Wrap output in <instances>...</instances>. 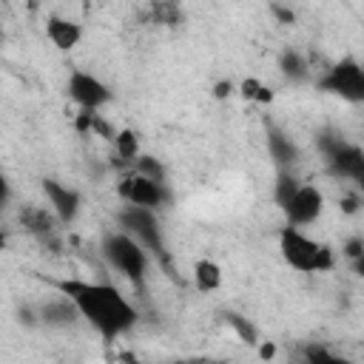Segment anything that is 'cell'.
<instances>
[{"label":"cell","instance_id":"1","mask_svg":"<svg viewBox=\"0 0 364 364\" xmlns=\"http://www.w3.org/2000/svg\"><path fill=\"white\" fill-rule=\"evenodd\" d=\"M57 290L65 293L80 316L102 336V338H117L128 333L136 324V307L128 301V296L108 284V282H88V279H60Z\"/></svg>","mask_w":364,"mask_h":364},{"label":"cell","instance_id":"2","mask_svg":"<svg viewBox=\"0 0 364 364\" xmlns=\"http://www.w3.org/2000/svg\"><path fill=\"white\" fill-rule=\"evenodd\" d=\"M279 253L299 273H327L333 270V250L324 242H316L296 225L279 230Z\"/></svg>","mask_w":364,"mask_h":364},{"label":"cell","instance_id":"3","mask_svg":"<svg viewBox=\"0 0 364 364\" xmlns=\"http://www.w3.org/2000/svg\"><path fill=\"white\" fill-rule=\"evenodd\" d=\"M102 256L105 262L119 273L125 276L128 282L134 284H142L148 279V270H151V250L136 239L131 236L128 230H111L102 236Z\"/></svg>","mask_w":364,"mask_h":364},{"label":"cell","instance_id":"4","mask_svg":"<svg viewBox=\"0 0 364 364\" xmlns=\"http://www.w3.org/2000/svg\"><path fill=\"white\" fill-rule=\"evenodd\" d=\"M318 88L347 102H364V65L353 57H344L318 77Z\"/></svg>","mask_w":364,"mask_h":364},{"label":"cell","instance_id":"5","mask_svg":"<svg viewBox=\"0 0 364 364\" xmlns=\"http://www.w3.org/2000/svg\"><path fill=\"white\" fill-rule=\"evenodd\" d=\"M119 228L128 230L131 236H136L156 259H165L168 256V247H165V239H162V225H159L154 208L125 205L119 210Z\"/></svg>","mask_w":364,"mask_h":364},{"label":"cell","instance_id":"6","mask_svg":"<svg viewBox=\"0 0 364 364\" xmlns=\"http://www.w3.org/2000/svg\"><path fill=\"white\" fill-rule=\"evenodd\" d=\"M117 193L125 199V205H139V208H162L168 205L171 193L165 188L162 179H154V176H145L139 171H131L119 179L117 185Z\"/></svg>","mask_w":364,"mask_h":364},{"label":"cell","instance_id":"7","mask_svg":"<svg viewBox=\"0 0 364 364\" xmlns=\"http://www.w3.org/2000/svg\"><path fill=\"white\" fill-rule=\"evenodd\" d=\"M287 225H296V228H307L313 222H318V216L324 213V193L316 188V185H307V182H299L296 191L279 205Z\"/></svg>","mask_w":364,"mask_h":364},{"label":"cell","instance_id":"8","mask_svg":"<svg viewBox=\"0 0 364 364\" xmlns=\"http://www.w3.org/2000/svg\"><path fill=\"white\" fill-rule=\"evenodd\" d=\"M65 91L68 97L82 108V111H100L102 105L111 102V88L91 71H82V68H74L65 80Z\"/></svg>","mask_w":364,"mask_h":364},{"label":"cell","instance_id":"9","mask_svg":"<svg viewBox=\"0 0 364 364\" xmlns=\"http://www.w3.org/2000/svg\"><path fill=\"white\" fill-rule=\"evenodd\" d=\"M324 154L333 173L355 182V188L364 193V151L344 139H324Z\"/></svg>","mask_w":364,"mask_h":364},{"label":"cell","instance_id":"10","mask_svg":"<svg viewBox=\"0 0 364 364\" xmlns=\"http://www.w3.org/2000/svg\"><path fill=\"white\" fill-rule=\"evenodd\" d=\"M40 188H43V196H46L48 208L54 210V216H57L63 225H68V222H74V219L80 216L82 196H80L77 188H71V185H65V182H60V179H43Z\"/></svg>","mask_w":364,"mask_h":364},{"label":"cell","instance_id":"11","mask_svg":"<svg viewBox=\"0 0 364 364\" xmlns=\"http://www.w3.org/2000/svg\"><path fill=\"white\" fill-rule=\"evenodd\" d=\"M46 37L48 43L57 48V51H71L80 46L82 40V26L71 17H63V14H48L46 17Z\"/></svg>","mask_w":364,"mask_h":364},{"label":"cell","instance_id":"12","mask_svg":"<svg viewBox=\"0 0 364 364\" xmlns=\"http://www.w3.org/2000/svg\"><path fill=\"white\" fill-rule=\"evenodd\" d=\"M77 318H82V316H80L77 304H74L65 293H60L57 299H51V301H46V304L40 307V321H43L46 327H68V324H74Z\"/></svg>","mask_w":364,"mask_h":364},{"label":"cell","instance_id":"13","mask_svg":"<svg viewBox=\"0 0 364 364\" xmlns=\"http://www.w3.org/2000/svg\"><path fill=\"white\" fill-rule=\"evenodd\" d=\"M60 219L54 216V210L48 208H37V205H23L20 208V225L31 233V236H37V239H48L51 233H54V225H57Z\"/></svg>","mask_w":364,"mask_h":364},{"label":"cell","instance_id":"14","mask_svg":"<svg viewBox=\"0 0 364 364\" xmlns=\"http://www.w3.org/2000/svg\"><path fill=\"white\" fill-rule=\"evenodd\" d=\"M267 151H270V156H273V162H276L279 168H290V165L299 159L296 142H293L284 131H279V128H270V131H267Z\"/></svg>","mask_w":364,"mask_h":364},{"label":"cell","instance_id":"15","mask_svg":"<svg viewBox=\"0 0 364 364\" xmlns=\"http://www.w3.org/2000/svg\"><path fill=\"white\" fill-rule=\"evenodd\" d=\"M191 276H193V284H196L199 293H213V290H219V287H222V279H225V276H222V267H219L213 259H196Z\"/></svg>","mask_w":364,"mask_h":364},{"label":"cell","instance_id":"16","mask_svg":"<svg viewBox=\"0 0 364 364\" xmlns=\"http://www.w3.org/2000/svg\"><path fill=\"white\" fill-rule=\"evenodd\" d=\"M279 71H282V77L290 80V82H301V80L310 77V65H307L304 54L296 51V48H284V51L279 54Z\"/></svg>","mask_w":364,"mask_h":364},{"label":"cell","instance_id":"17","mask_svg":"<svg viewBox=\"0 0 364 364\" xmlns=\"http://www.w3.org/2000/svg\"><path fill=\"white\" fill-rule=\"evenodd\" d=\"M114 151H117V156L122 159V162H134L142 151H139V134L136 131H131V128H119L117 134H114Z\"/></svg>","mask_w":364,"mask_h":364},{"label":"cell","instance_id":"18","mask_svg":"<svg viewBox=\"0 0 364 364\" xmlns=\"http://www.w3.org/2000/svg\"><path fill=\"white\" fill-rule=\"evenodd\" d=\"M299 182H301V179H299L290 168H279V176H276V182H273V199H276V205H282V202L296 191Z\"/></svg>","mask_w":364,"mask_h":364},{"label":"cell","instance_id":"19","mask_svg":"<svg viewBox=\"0 0 364 364\" xmlns=\"http://www.w3.org/2000/svg\"><path fill=\"white\" fill-rule=\"evenodd\" d=\"M239 94H242V100H250V102H270V100H273V91H270L267 85H262L256 77L242 80Z\"/></svg>","mask_w":364,"mask_h":364},{"label":"cell","instance_id":"20","mask_svg":"<svg viewBox=\"0 0 364 364\" xmlns=\"http://www.w3.org/2000/svg\"><path fill=\"white\" fill-rule=\"evenodd\" d=\"M131 165H134V171H139V173H145V176H154V179H162V182H165V168H162V162H159L156 156L139 154Z\"/></svg>","mask_w":364,"mask_h":364},{"label":"cell","instance_id":"21","mask_svg":"<svg viewBox=\"0 0 364 364\" xmlns=\"http://www.w3.org/2000/svg\"><path fill=\"white\" fill-rule=\"evenodd\" d=\"M154 14H156V20L165 23V26H173V23H179V17H182V11H179V6H176L173 0H159V3H154Z\"/></svg>","mask_w":364,"mask_h":364},{"label":"cell","instance_id":"22","mask_svg":"<svg viewBox=\"0 0 364 364\" xmlns=\"http://www.w3.org/2000/svg\"><path fill=\"white\" fill-rule=\"evenodd\" d=\"M225 318H228V324H230V327H233V330H236V333H239L245 341L259 344V341H256V327H253V324H250L245 316H239V313H228Z\"/></svg>","mask_w":364,"mask_h":364},{"label":"cell","instance_id":"23","mask_svg":"<svg viewBox=\"0 0 364 364\" xmlns=\"http://www.w3.org/2000/svg\"><path fill=\"white\" fill-rule=\"evenodd\" d=\"M304 358L313 361V364H318V361H336V353L327 350V347L318 344V341H310V344L304 347Z\"/></svg>","mask_w":364,"mask_h":364},{"label":"cell","instance_id":"24","mask_svg":"<svg viewBox=\"0 0 364 364\" xmlns=\"http://www.w3.org/2000/svg\"><path fill=\"white\" fill-rule=\"evenodd\" d=\"M361 247H364V236H350V239L344 242V247H341V253H344L347 259H355V256L361 253Z\"/></svg>","mask_w":364,"mask_h":364},{"label":"cell","instance_id":"25","mask_svg":"<svg viewBox=\"0 0 364 364\" xmlns=\"http://www.w3.org/2000/svg\"><path fill=\"white\" fill-rule=\"evenodd\" d=\"M233 91H236V85H233L230 80H219V82L213 85V97H216V100H228Z\"/></svg>","mask_w":364,"mask_h":364},{"label":"cell","instance_id":"26","mask_svg":"<svg viewBox=\"0 0 364 364\" xmlns=\"http://www.w3.org/2000/svg\"><path fill=\"white\" fill-rule=\"evenodd\" d=\"M273 14H276V17H279L284 26H290V23L296 20V14H293L290 9H284V6H279V3H273Z\"/></svg>","mask_w":364,"mask_h":364},{"label":"cell","instance_id":"27","mask_svg":"<svg viewBox=\"0 0 364 364\" xmlns=\"http://www.w3.org/2000/svg\"><path fill=\"white\" fill-rule=\"evenodd\" d=\"M350 262H353V273L364 279V247H361V253H358L355 259H350Z\"/></svg>","mask_w":364,"mask_h":364},{"label":"cell","instance_id":"28","mask_svg":"<svg viewBox=\"0 0 364 364\" xmlns=\"http://www.w3.org/2000/svg\"><path fill=\"white\" fill-rule=\"evenodd\" d=\"M259 355H262V358H273V355H276V344H270V341L262 344V347H259Z\"/></svg>","mask_w":364,"mask_h":364}]
</instances>
